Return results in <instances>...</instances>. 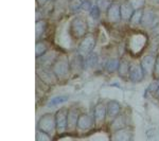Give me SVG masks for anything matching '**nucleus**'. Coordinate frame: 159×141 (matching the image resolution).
Wrapping results in <instances>:
<instances>
[{"label": "nucleus", "instance_id": "nucleus-7", "mask_svg": "<svg viewBox=\"0 0 159 141\" xmlns=\"http://www.w3.org/2000/svg\"><path fill=\"white\" fill-rule=\"evenodd\" d=\"M37 75H38V78H39V80L42 81L43 84H46V85H48V86L55 85V84L58 82L57 76H56V74L54 71H53L52 68L38 66Z\"/></svg>", "mask_w": 159, "mask_h": 141}, {"label": "nucleus", "instance_id": "nucleus-34", "mask_svg": "<svg viewBox=\"0 0 159 141\" xmlns=\"http://www.w3.org/2000/svg\"><path fill=\"white\" fill-rule=\"evenodd\" d=\"M153 75L155 79H159V56L156 57V63H155V68H154Z\"/></svg>", "mask_w": 159, "mask_h": 141}, {"label": "nucleus", "instance_id": "nucleus-23", "mask_svg": "<svg viewBox=\"0 0 159 141\" xmlns=\"http://www.w3.org/2000/svg\"><path fill=\"white\" fill-rule=\"evenodd\" d=\"M119 65H120V60H118V58H109L106 61V64H105V69H106L107 72L114 73L115 71H118Z\"/></svg>", "mask_w": 159, "mask_h": 141}, {"label": "nucleus", "instance_id": "nucleus-6", "mask_svg": "<svg viewBox=\"0 0 159 141\" xmlns=\"http://www.w3.org/2000/svg\"><path fill=\"white\" fill-rule=\"evenodd\" d=\"M96 125L94 122L93 114H88V112H84L81 114L78 120V124H76V132L78 133H86L88 130H92V127Z\"/></svg>", "mask_w": 159, "mask_h": 141}, {"label": "nucleus", "instance_id": "nucleus-18", "mask_svg": "<svg viewBox=\"0 0 159 141\" xmlns=\"http://www.w3.org/2000/svg\"><path fill=\"white\" fill-rule=\"evenodd\" d=\"M70 67H71V72H81L83 69H85V65H84V57L81 56L76 52V55L72 58V61H70Z\"/></svg>", "mask_w": 159, "mask_h": 141}, {"label": "nucleus", "instance_id": "nucleus-4", "mask_svg": "<svg viewBox=\"0 0 159 141\" xmlns=\"http://www.w3.org/2000/svg\"><path fill=\"white\" fill-rule=\"evenodd\" d=\"M96 43L97 42L94 35L91 34V33H87L85 36L81 39V42H80L76 52L81 56H83V57H86L88 54L93 52V49L96 47Z\"/></svg>", "mask_w": 159, "mask_h": 141}, {"label": "nucleus", "instance_id": "nucleus-28", "mask_svg": "<svg viewBox=\"0 0 159 141\" xmlns=\"http://www.w3.org/2000/svg\"><path fill=\"white\" fill-rule=\"evenodd\" d=\"M115 2V0H97V6L100 7L101 11L106 12L108 7Z\"/></svg>", "mask_w": 159, "mask_h": 141}, {"label": "nucleus", "instance_id": "nucleus-36", "mask_svg": "<svg viewBox=\"0 0 159 141\" xmlns=\"http://www.w3.org/2000/svg\"><path fill=\"white\" fill-rule=\"evenodd\" d=\"M155 94H156V97H158V98H159V87H158V89H157V90H156Z\"/></svg>", "mask_w": 159, "mask_h": 141}, {"label": "nucleus", "instance_id": "nucleus-20", "mask_svg": "<svg viewBox=\"0 0 159 141\" xmlns=\"http://www.w3.org/2000/svg\"><path fill=\"white\" fill-rule=\"evenodd\" d=\"M99 61V56L94 52H91L90 54H88L86 57H84V65H85V69L88 68H93L98 65Z\"/></svg>", "mask_w": 159, "mask_h": 141}, {"label": "nucleus", "instance_id": "nucleus-21", "mask_svg": "<svg viewBox=\"0 0 159 141\" xmlns=\"http://www.w3.org/2000/svg\"><path fill=\"white\" fill-rule=\"evenodd\" d=\"M129 69H130V64L127 61L122 60L120 61V65L118 68V73L119 75L123 79H129Z\"/></svg>", "mask_w": 159, "mask_h": 141}, {"label": "nucleus", "instance_id": "nucleus-16", "mask_svg": "<svg viewBox=\"0 0 159 141\" xmlns=\"http://www.w3.org/2000/svg\"><path fill=\"white\" fill-rule=\"evenodd\" d=\"M126 126H129V125H127V118H126V115L123 114V112H120V114L110 122V129H111L112 132L121 130L123 127H126Z\"/></svg>", "mask_w": 159, "mask_h": 141}, {"label": "nucleus", "instance_id": "nucleus-2", "mask_svg": "<svg viewBox=\"0 0 159 141\" xmlns=\"http://www.w3.org/2000/svg\"><path fill=\"white\" fill-rule=\"evenodd\" d=\"M88 33V25L82 17H74L70 24V34L75 39H82Z\"/></svg>", "mask_w": 159, "mask_h": 141}, {"label": "nucleus", "instance_id": "nucleus-12", "mask_svg": "<svg viewBox=\"0 0 159 141\" xmlns=\"http://www.w3.org/2000/svg\"><path fill=\"white\" fill-rule=\"evenodd\" d=\"M58 53L55 50H48L47 52L40 57H38V61H39V66L42 67H48L52 68L53 64L56 61V58L58 57Z\"/></svg>", "mask_w": 159, "mask_h": 141}, {"label": "nucleus", "instance_id": "nucleus-13", "mask_svg": "<svg viewBox=\"0 0 159 141\" xmlns=\"http://www.w3.org/2000/svg\"><path fill=\"white\" fill-rule=\"evenodd\" d=\"M106 108H107L106 121L108 120V121L111 122L121 112V105L116 100H110V101L107 102Z\"/></svg>", "mask_w": 159, "mask_h": 141}, {"label": "nucleus", "instance_id": "nucleus-26", "mask_svg": "<svg viewBox=\"0 0 159 141\" xmlns=\"http://www.w3.org/2000/svg\"><path fill=\"white\" fill-rule=\"evenodd\" d=\"M69 99L68 96H56L54 98H52L48 102V106L49 107H54V106H58V105L65 103L67 102Z\"/></svg>", "mask_w": 159, "mask_h": 141}, {"label": "nucleus", "instance_id": "nucleus-25", "mask_svg": "<svg viewBox=\"0 0 159 141\" xmlns=\"http://www.w3.org/2000/svg\"><path fill=\"white\" fill-rule=\"evenodd\" d=\"M46 29H47V21L43 19L37 20L36 21V39L39 40L40 37L43 36V34L45 33Z\"/></svg>", "mask_w": 159, "mask_h": 141}, {"label": "nucleus", "instance_id": "nucleus-37", "mask_svg": "<svg viewBox=\"0 0 159 141\" xmlns=\"http://www.w3.org/2000/svg\"><path fill=\"white\" fill-rule=\"evenodd\" d=\"M154 1H155L156 3H159V0H154Z\"/></svg>", "mask_w": 159, "mask_h": 141}, {"label": "nucleus", "instance_id": "nucleus-9", "mask_svg": "<svg viewBox=\"0 0 159 141\" xmlns=\"http://www.w3.org/2000/svg\"><path fill=\"white\" fill-rule=\"evenodd\" d=\"M81 115V111L79 107L71 106L68 109V125H67V133L76 132V124H78L79 117Z\"/></svg>", "mask_w": 159, "mask_h": 141}, {"label": "nucleus", "instance_id": "nucleus-22", "mask_svg": "<svg viewBox=\"0 0 159 141\" xmlns=\"http://www.w3.org/2000/svg\"><path fill=\"white\" fill-rule=\"evenodd\" d=\"M143 12H144V9H139V10H135L134 13H133L132 17L129 19V24L133 27H137V25H141V21H142V17H143Z\"/></svg>", "mask_w": 159, "mask_h": 141}, {"label": "nucleus", "instance_id": "nucleus-1", "mask_svg": "<svg viewBox=\"0 0 159 141\" xmlns=\"http://www.w3.org/2000/svg\"><path fill=\"white\" fill-rule=\"evenodd\" d=\"M53 71L55 72L57 76L58 81L66 80L71 73V67H70V61H69L67 55L60 54L56 58L52 66Z\"/></svg>", "mask_w": 159, "mask_h": 141}, {"label": "nucleus", "instance_id": "nucleus-10", "mask_svg": "<svg viewBox=\"0 0 159 141\" xmlns=\"http://www.w3.org/2000/svg\"><path fill=\"white\" fill-rule=\"evenodd\" d=\"M107 19L110 24H118L121 18V4L115 1L106 11Z\"/></svg>", "mask_w": 159, "mask_h": 141}, {"label": "nucleus", "instance_id": "nucleus-17", "mask_svg": "<svg viewBox=\"0 0 159 141\" xmlns=\"http://www.w3.org/2000/svg\"><path fill=\"white\" fill-rule=\"evenodd\" d=\"M156 57L154 55H147L142 58L141 61V66H142L143 70L145 73L152 74L154 72V68H155Z\"/></svg>", "mask_w": 159, "mask_h": 141}, {"label": "nucleus", "instance_id": "nucleus-5", "mask_svg": "<svg viewBox=\"0 0 159 141\" xmlns=\"http://www.w3.org/2000/svg\"><path fill=\"white\" fill-rule=\"evenodd\" d=\"M68 109L67 107H61L55 112V120H56V133L57 134H64L67 133V125H68Z\"/></svg>", "mask_w": 159, "mask_h": 141}, {"label": "nucleus", "instance_id": "nucleus-31", "mask_svg": "<svg viewBox=\"0 0 159 141\" xmlns=\"http://www.w3.org/2000/svg\"><path fill=\"white\" fill-rule=\"evenodd\" d=\"M100 14H101V10H100V7L97 6H93L92 7V10L90 11V16L92 17L93 19H99L100 18Z\"/></svg>", "mask_w": 159, "mask_h": 141}, {"label": "nucleus", "instance_id": "nucleus-14", "mask_svg": "<svg viewBox=\"0 0 159 141\" xmlns=\"http://www.w3.org/2000/svg\"><path fill=\"white\" fill-rule=\"evenodd\" d=\"M111 139L116 141H130L133 139V130L129 126L115 130L112 132Z\"/></svg>", "mask_w": 159, "mask_h": 141}, {"label": "nucleus", "instance_id": "nucleus-11", "mask_svg": "<svg viewBox=\"0 0 159 141\" xmlns=\"http://www.w3.org/2000/svg\"><path fill=\"white\" fill-rule=\"evenodd\" d=\"M145 72L143 70L141 64H133L130 65L129 74V80L133 83H139L144 79Z\"/></svg>", "mask_w": 159, "mask_h": 141}, {"label": "nucleus", "instance_id": "nucleus-15", "mask_svg": "<svg viewBox=\"0 0 159 141\" xmlns=\"http://www.w3.org/2000/svg\"><path fill=\"white\" fill-rule=\"evenodd\" d=\"M157 17L156 14L154 13L153 10H147L143 12L142 21H141V25L144 28H153L157 25Z\"/></svg>", "mask_w": 159, "mask_h": 141}, {"label": "nucleus", "instance_id": "nucleus-35", "mask_svg": "<svg viewBox=\"0 0 159 141\" xmlns=\"http://www.w3.org/2000/svg\"><path fill=\"white\" fill-rule=\"evenodd\" d=\"M47 1H49V0H37V2L39 3V6H43Z\"/></svg>", "mask_w": 159, "mask_h": 141}, {"label": "nucleus", "instance_id": "nucleus-24", "mask_svg": "<svg viewBox=\"0 0 159 141\" xmlns=\"http://www.w3.org/2000/svg\"><path fill=\"white\" fill-rule=\"evenodd\" d=\"M48 51V43L46 42H43V40H37L36 42V49H35V54H36V57H40L42 55L45 54Z\"/></svg>", "mask_w": 159, "mask_h": 141}, {"label": "nucleus", "instance_id": "nucleus-30", "mask_svg": "<svg viewBox=\"0 0 159 141\" xmlns=\"http://www.w3.org/2000/svg\"><path fill=\"white\" fill-rule=\"evenodd\" d=\"M84 0H71L70 2V10L72 12L79 11L80 9H82V4H83Z\"/></svg>", "mask_w": 159, "mask_h": 141}, {"label": "nucleus", "instance_id": "nucleus-29", "mask_svg": "<svg viewBox=\"0 0 159 141\" xmlns=\"http://www.w3.org/2000/svg\"><path fill=\"white\" fill-rule=\"evenodd\" d=\"M129 3L134 7V10H139V9H143L145 4V0H125Z\"/></svg>", "mask_w": 159, "mask_h": 141}, {"label": "nucleus", "instance_id": "nucleus-27", "mask_svg": "<svg viewBox=\"0 0 159 141\" xmlns=\"http://www.w3.org/2000/svg\"><path fill=\"white\" fill-rule=\"evenodd\" d=\"M36 140L37 141H51L52 140V136L49 135L48 133L43 132V130L37 129L36 130Z\"/></svg>", "mask_w": 159, "mask_h": 141}, {"label": "nucleus", "instance_id": "nucleus-33", "mask_svg": "<svg viewBox=\"0 0 159 141\" xmlns=\"http://www.w3.org/2000/svg\"><path fill=\"white\" fill-rule=\"evenodd\" d=\"M92 7H93V6H92L90 0H84L83 4H82V9H83L84 11L90 12L92 10Z\"/></svg>", "mask_w": 159, "mask_h": 141}, {"label": "nucleus", "instance_id": "nucleus-3", "mask_svg": "<svg viewBox=\"0 0 159 141\" xmlns=\"http://www.w3.org/2000/svg\"><path fill=\"white\" fill-rule=\"evenodd\" d=\"M37 129L53 136L56 133V120L55 114H45L39 118L37 122Z\"/></svg>", "mask_w": 159, "mask_h": 141}, {"label": "nucleus", "instance_id": "nucleus-32", "mask_svg": "<svg viewBox=\"0 0 159 141\" xmlns=\"http://www.w3.org/2000/svg\"><path fill=\"white\" fill-rule=\"evenodd\" d=\"M159 87V79H155V81L152 82V83L148 85V90L150 92H156V90L158 89Z\"/></svg>", "mask_w": 159, "mask_h": 141}, {"label": "nucleus", "instance_id": "nucleus-8", "mask_svg": "<svg viewBox=\"0 0 159 141\" xmlns=\"http://www.w3.org/2000/svg\"><path fill=\"white\" fill-rule=\"evenodd\" d=\"M92 114H93L96 125L97 126H101V125L104 124V122L106 121V115H107L106 104H104L103 102H99V103L94 106Z\"/></svg>", "mask_w": 159, "mask_h": 141}, {"label": "nucleus", "instance_id": "nucleus-19", "mask_svg": "<svg viewBox=\"0 0 159 141\" xmlns=\"http://www.w3.org/2000/svg\"><path fill=\"white\" fill-rule=\"evenodd\" d=\"M134 7H133L127 1H123V3L121 4V18L122 20H129L132 17L133 13H134Z\"/></svg>", "mask_w": 159, "mask_h": 141}]
</instances>
